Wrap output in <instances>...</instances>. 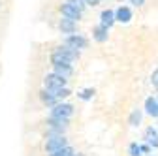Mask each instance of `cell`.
Instances as JSON below:
<instances>
[{
    "mask_svg": "<svg viewBox=\"0 0 158 156\" xmlns=\"http://www.w3.org/2000/svg\"><path fill=\"white\" fill-rule=\"evenodd\" d=\"M130 2H132L134 6H143V4H145V0H130Z\"/></svg>",
    "mask_w": 158,
    "mask_h": 156,
    "instance_id": "21",
    "label": "cell"
},
{
    "mask_svg": "<svg viewBox=\"0 0 158 156\" xmlns=\"http://www.w3.org/2000/svg\"><path fill=\"white\" fill-rule=\"evenodd\" d=\"M58 10H60V13H62L66 19H72V21H79V19H81V13H83L81 10L73 8L72 4H62Z\"/></svg>",
    "mask_w": 158,
    "mask_h": 156,
    "instance_id": "5",
    "label": "cell"
},
{
    "mask_svg": "<svg viewBox=\"0 0 158 156\" xmlns=\"http://www.w3.org/2000/svg\"><path fill=\"white\" fill-rule=\"evenodd\" d=\"M73 115V105H70V104H56L53 109H51V117L53 119H64V121H68L70 117Z\"/></svg>",
    "mask_w": 158,
    "mask_h": 156,
    "instance_id": "2",
    "label": "cell"
},
{
    "mask_svg": "<svg viewBox=\"0 0 158 156\" xmlns=\"http://www.w3.org/2000/svg\"><path fill=\"white\" fill-rule=\"evenodd\" d=\"M145 109H147V113L151 115V117H158V100L156 98H147L145 100Z\"/></svg>",
    "mask_w": 158,
    "mask_h": 156,
    "instance_id": "10",
    "label": "cell"
},
{
    "mask_svg": "<svg viewBox=\"0 0 158 156\" xmlns=\"http://www.w3.org/2000/svg\"><path fill=\"white\" fill-rule=\"evenodd\" d=\"M58 28H60V32L62 34H70V36H73V32H75V21H72V19H60V23H58Z\"/></svg>",
    "mask_w": 158,
    "mask_h": 156,
    "instance_id": "6",
    "label": "cell"
},
{
    "mask_svg": "<svg viewBox=\"0 0 158 156\" xmlns=\"http://www.w3.org/2000/svg\"><path fill=\"white\" fill-rule=\"evenodd\" d=\"M85 2H87L89 6H98V4H100V0H85Z\"/></svg>",
    "mask_w": 158,
    "mask_h": 156,
    "instance_id": "22",
    "label": "cell"
},
{
    "mask_svg": "<svg viewBox=\"0 0 158 156\" xmlns=\"http://www.w3.org/2000/svg\"><path fill=\"white\" fill-rule=\"evenodd\" d=\"M145 139L149 141V145L158 147V132H156L154 128H147V132H145Z\"/></svg>",
    "mask_w": 158,
    "mask_h": 156,
    "instance_id": "13",
    "label": "cell"
},
{
    "mask_svg": "<svg viewBox=\"0 0 158 156\" xmlns=\"http://www.w3.org/2000/svg\"><path fill=\"white\" fill-rule=\"evenodd\" d=\"M152 85L158 88V70H154V73H152Z\"/></svg>",
    "mask_w": 158,
    "mask_h": 156,
    "instance_id": "20",
    "label": "cell"
},
{
    "mask_svg": "<svg viewBox=\"0 0 158 156\" xmlns=\"http://www.w3.org/2000/svg\"><path fill=\"white\" fill-rule=\"evenodd\" d=\"M115 21H117L115 11H111V10H104V11H102V15H100V25H104V27L109 28Z\"/></svg>",
    "mask_w": 158,
    "mask_h": 156,
    "instance_id": "8",
    "label": "cell"
},
{
    "mask_svg": "<svg viewBox=\"0 0 158 156\" xmlns=\"http://www.w3.org/2000/svg\"><path fill=\"white\" fill-rule=\"evenodd\" d=\"M115 17H117L118 23H128L130 19H132V10L126 8V6H121V8L115 11Z\"/></svg>",
    "mask_w": 158,
    "mask_h": 156,
    "instance_id": "7",
    "label": "cell"
},
{
    "mask_svg": "<svg viewBox=\"0 0 158 156\" xmlns=\"http://www.w3.org/2000/svg\"><path fill=\"white\" fill-rule=\"evenodd\" d=\"M139 122H141V111L135 109V111L130 115V124H132V126H137Z\"/></svg>",
    "mask_w": 158,
    "mask_h": 156,
    "instance_id": "16",
    "label": "cell"
},
{
    "mask_svg": "<svg viewBox=\"0 0 158 156\" xmlns=\"http://www.w3.org/2000/svg\"><path fill=\"white\" fill-rule=\"evenodd\" d=\"M107 27H104V25H98L96 28H94V40L96 42H100V43H104L106 40H107Z\"/></svg>",
    "mask_w": 158,
    "mask_h": 156,
    "instance_id": "11",
    "label": "cell"
},
{
    "mask_svg": "<svg viewBox=\"0 0 158 156\" xmlns=\"http://www.w3.org/2000/svg\"><path fill=\"white\" fill-rule=\"evenodd\" d=\"M40 98H42V100H44V102H45L47 105H53V107H55L56 104H60V102H58V98H56V96H55L53 92H49L47 88L40 92Z\"/></svg>",
    "mask_w": 158,
    "mask_h": 156,
    "instance_id": "9",
    "label": "cell"
},
{
    "mask_svg": "<svg viewBox=\"0 0 158 156\" xmlns=\"http://www.w3.org/2000/svg\"><path fill=\"white\" fill-rule=\"evenodd\" d=\"M55 73H58L60 77L68 79V77L73 73V68H72V64H68V66H55Z\"/></svg>",
    "mask_w": 158,
    "mask_h": 156,
    "instance_id": "14",
    "label": "cell"
},
{
    "mask_svg": "<svg viewBox=\"0 0 158 156\" xmlns=\"http://www.w3.org/2000/svg\"><path fill=\"white\" fill-rule=\"evenodd\" d=\"M128 154H130V156H141V145L130 143V147H128Z\"/></svg>",
    "mask_w": 158,
    "mask_h": 156,
    "instance_id": "17",
    "label": "cell"
},
{
    "mask_svg": "<svg viewBox=\"0 0 158 156\" xmlns=\"http://www.w3.org/2000/svg\"><path fill=\"white\" fill-rule=\"evenodd\" d=\"M149 150H151L149 145H141V152H149Z\"/></svg>",
    "mask_w": 158,
    "mask_h": 156,
    "instance_id": "23",
    "label": "cell"
},
{
    "mask_svg": "<svg viewBox=\"0 0 158 156\" xmlns=\"http://www.w3.org/2000/svg\"><path fill=\"white\" fill-rule=\"evenodd\" d=\"M66 147H68V139L64 138L62 133H47V138H45V145H44L45 152L53 154V152L60 150V149H66Z\"/></svg>",
    "mask_w": 158,
    "mask_h": 156,
    "instance_id": "1",
    "label": "cell"
},
{
    "mask_svg": "<svg viewBox=\"0 0 158 156\" xmlns=\"http://www.w3.org/2000/svg\"><path fill=\"white\" fill-rule=\"evenodd\" d=\"M66 83H68V79H64V77H60L58 73H47L45 75V79H44V85H45V88H62V87H66Z\"/></svg>",
    "mask_w": 158,
    "mask_h": 156,
    "instance_id": "3",
    "label": "cell"
},
{
    "mask_svg": "<svg viewBox=\"0 0 158 156\" xmlns=\"http://www.w3.org/2000/svg\"><path fill=\"white\" fill-rule=\"evenodd\" d=\"M51 64L53 66H68V64H72L68 58H64L60 53H56V51H53L51 53Z\"/></svg>",
    "mask_w": 158,
    "mask_h": 156,
    "instance_id": "12",
    "label": "cell"
},
{
    "mask_svg": "<svg viewBox=\"0 0 158 156\" xmlns=\"http://www.w3.org/2000/svg\"><path fill=\"white\" fill-rule=\"evenodd\" d=\"M73 156H83V154H73Z\"/></svg>",
    "mask_w": 158,
    "mask_h": 156,
    "instance_id": "24",
    "label": "cell"
},
{
    "mask_svg": "<svg viewBox=\"0 0 158 156\" xmlns=\"http://www.w3.org/2000/svg\"><path fill=\"white\" fill-rule=\"evenodd\" d=\"M64 45L73 49V51H79V49H85L89 45V42L85 40L83 36H79V34H73V36H68L66 40H64Z\"/></svg>",
    "mask_w": 158,
    "mask_h": 156,
    "instance_id": "4",
    "label": "cell"
},
{
    "mask_svg": "<svg viewBox=\"0 0 158 156\" xmlns=\"http://www.w3.org/2000/svg\"><path fill=\"white\" fill-rule=\"evenodd\" d=\"M66 4H72L73 8H77V10H85V6H87V2L85 0H66Z\"/></svg>",
    "mask_w": 158,
    "mask_h": 156,
    "instance_id": "18",
    "label": "cell"
},
{
    "mask_svg": "<svg viewBox=\"0 0 158 156\" xmlns=\"http://www.w3.org/2000/svg\"><path fill=\"white\" fill-rule=\"evenodd\" d=\"M92 94H94V90H92V88L83 90V92H81V100H89V98H92Z\"/></svg>",
    "mask_w": 158,
    "mask_h": 156,
    "instance_id": "19",
    "label": "cell"
},
{
    "mask_svg": "<svg viewBox=\"0 0 158 156\" xmlns=\"http://www.w3.org/2000/svg\"><path fill=\"white\" fill-rule=\"evenodd\" d=\"M75 154V150L68 145L66 149H60V150H56V152H53V154H49V156H73Z\"/></svg>",
    "mask_w": 158,
    "mask_h": 156,
    "instance_id": "15",
    "label": "cell"
}]
</instances>
